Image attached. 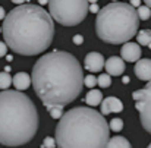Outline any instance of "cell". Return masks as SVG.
<instances>
[{
  "instance_id": "obj_1",
  "label": "cell",
  "mask_w": 151,
  "mask_h": 148,
  "mask_svg": "<svg viewBox=\"0 0 151 148\" xmlns=\"http://www.w3.org/2000/svg\"><path fill=\"white\" fill-rule=\"evenodd\" d=\"M31 81L35 94L46 107H65L81 94L84 88V72L73 54L54 50L35 62Z\"/></svg>"
},
{
  "instance_id": "obj_2",
  "label": "cell",
  "mask_w": 151,
  "mask_h": 148,
  "mask_svg": "<svg viewBox=\"0 0 151 148\" xmlns=\"http://www.w3.org/2000/svg\"><path fill=\"white\" fill-rule=\"evenodd\" d=\"M1 32L12 51L21 56H37L50 47L54 22L41 6L19 4L4 16Z\"/></svg>"
},
{
  "instance_id": "obj_3",
  "label": "cell",
  "mask_w": 151,
  "mask_h": 148,
  "mask_svg": "<svg viewBox=\"0 0 151 148\" xmlns=\"http://www.w3.org/2000/svg\"><path fill=\"white\" fill-rule=\"evenodd\" d=\"M54 139L57 148H106L110 128L93 107H75L59 119Z\"/></svg>"
},
{
  "instance_id": "obj_4",
  "label": "cell",
  "mask_w": 151,
  "mask_h": 148,
  "mask_svg": "<svg viewBox=\"0 0 151 148\" xmlns=\"http://www.w3.org/2000/svg\"><path fill=\"white\" fill-rule=\"evenodd\" d=\"M38 129V113L28 96L18 90L0 91V144L19 147L29 142Z\"/></svg>"
},
{
  "instance_id": "obj_5",
  "label": "cell",
  "mask_w": 151,
  "mask_h": 148,
  "mask_svg": "<svg viewBox=\"0 0 151 148\" xmlns=\"http://www.w3.org/2000/svg\"><path fill=\"white\" fill-rule=\"evenodd\" d=\"M139 18L129 3L113 1L100 9L96 19L99 38L109 44H125L137 35Z\"/></svg>"
},
{
  "instance_id": "obj_6",
  "label": "cell",
  "mask_w": 151,
  "mask_h": 148,
  "mask_svg": "<svg viewBox=\"0 0 151 148\" xmlns=\"http://www.w3.org/2000/svg\"><path fill=\"white\" fill-rule=\"evenodd\" d=\"M88 0H49V13L53 21L65 27L81 24L88 10Z\"/></svg>"
},
{
  "instance_id": "obj_7",
  "label": "cell",
  "mask_w": 151,
  "mask_h": 148,
  "mask_svg": "<svg viewBox=\"0 0 151 148\" xmlns=\"http://www.w3.org/2000/svg\"><path fill=\"white\" fill-rule=\"evenodd\" d=\"M132 98L135 100V108L139 113L142 128L151 134V81L147 82L142 90L134 91Z\"/></svg>"
},
{
  "instance_id": "obj_8",
  "label": "cell",
  "mask_w": 151,
  "mask_h": 148,
  "mask_svg": "<svg viewBox=\"0 0 151 148\" xmlns=\"http://www.w3.org/2000/svg\"><path fill=\"white\" fill-rule=\"evenodd\" d=\"M141 54H142V50H141L138 43H131V41H128V43H125L123 47L120 49L122 59L126 60V62H131V63H132V62H138L139 57H141Z\"/></svg>"
},
{
  "instance_id": "obj_9",
  "label": "cell",
  "mask_w": 151,
  "mask_h": 148,
  "mask_svg": "<svg viewBox=\"0 0 151 148\" xmlns=\"http://www.w3.org/2000/svg\"><path fill=\"white\" fill-rule=\"evenodd\" d=\"M104 57L103 54L97 53V51H91L85 56V62H84V68L85 70H90V72H100L104 68Z\"/></svg>"
},
{
  "instance_id": "obj_10",
  "label": "cell",
  "mask_w": 151,
  "mask_h": 148,
  "mask_svg": "<svg viewBox=\"0 0 151 148\" xmlns=\"http://www.w3.org/2000/svg\"><path fill=\"white\" fill-rule=\"evenodd\" d=\"M104 69L107 70V73L110 76H120L125 72V60L122 57L117 56H111L106 60L104 63Z\"/></svg>"
},
{
  "instance_id": "obj_11",
  "label": "cell",
  "mask_w": 151,
  "mask_h": 148,
  "mask_svg": "<svg viewBox=\"0 0 151 148\" xmlns=\"http://www.w3.org/2000/svg\"><path fill=\"white\" fill-rule=\"evenodd\" d=\"M101 114L107 116L110 113H120L123 110V103L116 97H107L101 101Z\"/></svg>"
},
{
  "instance_id": "obj_12",
  "label": "cell",
  "mask_w": 151,
  "mask_h": 148,
  "mask_svg": "<svg viewBox=\"0 0 151 148\" xmlns=\"http://www.w3.org/2000/svg\"><path fill=\"white\" fill-rule=\"evenodd\" d=\"M135 75L141 81H151V59H139L135 63Z\"/></svg>"
},
{
  "instance_id": "obj_13",
  "label": "cell",
  "mask_w": 151,
  "mask_h": 148,
  "mask_svg": "<svg viewBox=\"0 0 151 148\" xmlns=\"http://www.w3.org/2000/svg\"><path fill=\"white\" fill-rule=\"evenodd\" d=\"M12 84L18 91H24L27 88H29V85L32 84L31 76L27 72H18L13 78H12Z\"/></svg>"
},
{
  "instance_id": "obj_14",
  "label": "cell",
  "mask_w": 151,
  "mask_h": 148,
  "mask_svg": "<svg viewBox=\"0 0 151 148\" xmlns=\"http://www.w3.org/2000/svg\"><path fill=\"white\" fill-rule=\"evenodd\" d=\"M106 148H132L131 142L123 137H113L107 141Z\"/></svg>"
},
{
  "instance_id": "obj_15",
  "label": "cell",
  "mask_w": 151,
  "mask_h": 148,
  "mask_svg": "<svg viewBox=\"0 0 151 148\" xmlns=\"http://www.w3.org/2000/svg\"><path fill=\"white\" fill-rule=\"evenodd\" d=\"M101 101H103V94H101L99 90H91V91L85 96V103H87L88 106H91V107L101 104Z\"/></svg>"
},
{
  "instance_id": "obj_16",
  "label": "cell",
  "mask_w": 151,
  "mask_h": 148,
  "mask_svg": "<svg viewBox=\"0 0 151 148\" xmlns=\"http://www.w3.org/2000/svg\"><path fill=\"white\" fill-rule=\"evenodd\" d=\"M137 38H138V44L139 46H147L151 49V29H141L137 32Z\"/></svg>"
},
{
  "instance_id": "obj_17",
  "label": "cell",
  "mask_w": 151,
  "mask_h": 148,
  "mask_svg": "<svg viewBox=\"0 0 151 148\" xmlns=\"http://www.w3.org/2000/svg\"><path fill=\"white\" fill-rule=\"evenodd\" d=\"M12 85V76L9 72H0V90H9V87Z\"/></svg>"
},
{
  "instance_id": "obj_18",
  "label": "cell",
  "mask_w": 151,
  "mask_h": 148,
  "mask_svg": "<svg viewBox=\"0 0 151 148\" xmlns=\"http://www.w3.org/2000/svg\"><path fill=\"white\" fill-rule=\"evenodd\" d=\"M137 13H138V18H139L141 21H147V19L151 16V9L147 6V4L138 6V7H137Z\"/></svg>"
},
{
  "instance_id": "obj_19",
  "label": "cell",
  "mask_w": 151,
  "mask_h": 148,
  "mask_svg": "<svg viewBox=\"0 0 151 148\" xmlns=\"http://www.w3.org/2000/svg\"><path fill=\"white\" fill-rule=\"evenodd\" d=\"M53 119H60L63 116V106H47L46 107Z\"/></svg>"
},
{
  "instance_id": "obj_20",
  "label": "cell",
  "mask_w": 151,
  "mask_h": 148,
  "mask_svg": "<svg viewBox=\"0 0 151 148\" xmlns=\"http://www.w3.org/2000/svg\"><path fill=\"white\" fill-rule=\"evenodd\" d=\"M97 84L100 85L101 88H109L111 85V76L109 73H101L100 76L97 78Z\"/></svg>"
},
{
  "instance_id": "obj_21",
  "label": "cell",
  "mask_w": 151,
  "mask_h": 148,
  "mask_svg": "<svg viewBox=\"0 0 151 148\" xmlns=\"http://www.w3.org/2000/svg\"><path fill=\"white\" fill-rule=\"evenodd\" d=\"M109 128H110V131H113V132H120V131L123 129V120L119 119V117H114V119L110 120Z\"/></svg>"
},
{
  "instance_id": "obj_22",
  "label": "cell",
  "mask_w": 151,
  "mask_h": 148,
  "mask_svg": "<svg viewBox=\"0 0 151 148\" xmlns=\"http://www.w3.org/2000/svg\"><path fill=\"white\" fill-rule=\"evenodd\" d=\"M96 84H97V78L94 76V75H87V76H84V85L85 87H88V88H93V87H96Z\"/></svg>"
},
{
  "instance_id": "obj_23",
  "label": "cell",
  "mask_w": 151,
  "mask_h": 148,
  "mask_svg": "<svg viewBox=\"0 0 151 148\" xmlns=\"http://www.w3.org/2000/svg\"><path fill=\"white\" fill-rule=\"evenodd\" d=\"M56 147V139L51 138V137H47L44 138V142H43V148H54Z\"/></svg>"
},
{
  "instance_id": "obj_24",
  "label": "cell",
  "mask_w": 151,
  "mask_h": 148,
  "mask_svg": "<svg viewBox=\"0 0 151 148\" xmlns=\"http://www.w3.org/2000/svg\"><path fill=\"white\" fill-rule=\"evenodd\" d=\"M72 41H73V44L81 46V44L84 43V37H82V35H79V34H76V35L73 37V40H72Z\"/></svg>"
},
{
  "instance_id": "obj_25",
  "label": "cell",
  "mask_w": 151,
  "mask_h": 148,
  "mask_svg": "<svg viewBox=\"0 0 151 148\" xmlns=\"http://www.w3.org/2000/svg\"><path fill=\"white\" fill-rule=\"evenodd\" d=\"M7 46H6V43H1L0 41V57H4L6 56V53H7Z\"/></svg>"
},
{
  "instance_id": "obj_26",
  "label": "cell",
  "mask_w": 151,
  "mask_h": 148,
  "mask_svg": "<svg viewBox=\"0 0 151 148\" xmlns=\"http://www.w3.org/2000/svg\"><path fill=\"white\" fill-rule=\"evenodd\" d=\"M88 10H90V12H93V13H99V12H100V7H99V4H97V3H91V4H90V7H88Z\"/></svg>"
},
{
  "instance_id": "obj_27",
  "label": "cell",
  "mask_w": 151,
  "mask_h": 148,
  "mask_svg": "<svg viewBox=\"0 0 151 148\" xmlns=\"http://www.w3.org/2000/svg\"><path fill=\"white\" fill-rule=\"evenodd\" d=\"M141 1H142V0H131V3H129V4H131L132 7H135V9H137L138 6H141Z\"/></svg>"
},
{
  "instance_id": "obj_28",
  "label": "cell",
  "mask_w": 151,
  "mask_h": 148,
  "mask_svg": "<svg viewBox=\"0 0 151 148\" xmlns=\"http://www.w3.org/2000/svg\"><path fill=\"white\" fill-rule=\"evenodd\" d=\"M4 16H6V12H4V9L0 6V21H1V19H4Z\"/></svg>"
},
{
  "instance_id": "obj_29",
  "label": "cell",
  "mask_w": 151,
  "mask_h": 148,
  "mask_svg": "<svg viewBox=\"0 0 151 148\" xmlns=\"http://www.w3.org/2000/svg\"><path fill=\"white\" fill-rule=\"evenodd\" d=\"M10 1H12V3H15V4H18V6H19V4H24V3H25V1H27V0H10Z\"/></svg>"
},
{
  "instance_id": "obj_30",
  "label": "cell",
  "mask_w": 151,
  "mask_h": 148,
  "mask_svg": "<svg viewBox=\"0 0 151 148\" xmlns=\"http://www.w3.org/2000/svg\"><path fill=\"white\" fill-rule=\"evenodd\" d=\"M122 82H123V84H129V76H123Z\"/></svg>"
},
{
  "instance_id": "obj_31",
  "label": "cell",
  "mask_w": 151,
  "mask_h": 148,
  "mask_svg": "<svg viewBox=\"0 0 151 148\" xmlns=\"http://www.w3.org/2000/svg\"><path fill=\"white\" fill-rule=\"evenodd\" d=\"M142 1H144V3H145V4H147V6L151 9V0H142Z\"/></svg>"
},
{
  "instance_id": "obj_32",
  "label": "cell",
  "mask_w": 151,
  "mask_h": 148,
  "mask_svg": "<svg viewBox=\"0 0 151 148\" xmlns=\"http://www.w3.org/2000/svg\"><path fill=\"white\" fill-rule=\"evenodd\" d=\"M38 3L40 4H46V3H49V0H38Z\"/></svg>"
},
{
  "instance_id": "obj_33",
  "label": "cell",
  "mask_w": 151,
  "mask_h": 148,
  "mask_svg": "<svg viewBox=\"0 0 151 148\" xmlns=\"http://www.w3.org/2000/svg\"><path fill=\"white\" fill-rule=\"evenodd\" d=\"M99 0H88V3H97Z\"/></svg>"
},
{
  "instance_id": "obj_34",
  "label": "cell",
  "mask_w": 151,
  "mask_h": 148,
  "mask_svg": "<svg viewBox=\"0 0 151 148\" xmlns=\"http://www.w3.org/2000/svg\"><path fill=\"white\" fill-rule=\"evenodd\" d=\"M147 148H151V144H150V145H148V147H147Z\"/></svg>"
},
{
  "instance_id": "obj_35",
  "label": "cell",
  "mask_w": 151,
  "mask_h": 148,
  "mask_svg": "<svg viewBox=\"0 0 151 148\" xmlns=\"http://www.w3.org/2000/svg\"><path fill=\"white\" fill-rule=\"evenodd\" d=\"M0 32H1V27H0Z\"/></svg>"
},
{
  "instance_id": "obj_36",
  "label": "cell",
  "mask_w": 151,
  "mask_h": 148,
  "mask_svg": "<svg viewBox=\"0 0 151 148\" xmlns=\"http://www.w3.org/2000/svg\"><path fill=\"white\" fill-rule=\"evenodd\" d=\"M113 1H117V0H113Z\"/></svg>"
}]
</instances>
